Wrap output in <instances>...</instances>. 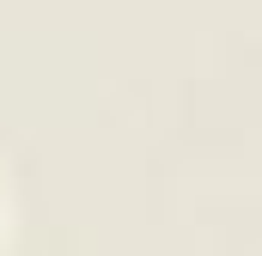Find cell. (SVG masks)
I'll list each match as a JSON object with an SVG mask.
<instances>
[{"label":"cell","mask_w":262,"mask_h":256,"mask_svg":"<svg viewBox=\"0 0 262 256\" xmlns=\"http://www.w3.org/2000/svg\"><path fill=\"white\" fill-rule=\"evenodd\" d=\"M0 220H6V207H0Z\"/></svg>","instance_id":"6da1fadb"}]
</instances>
